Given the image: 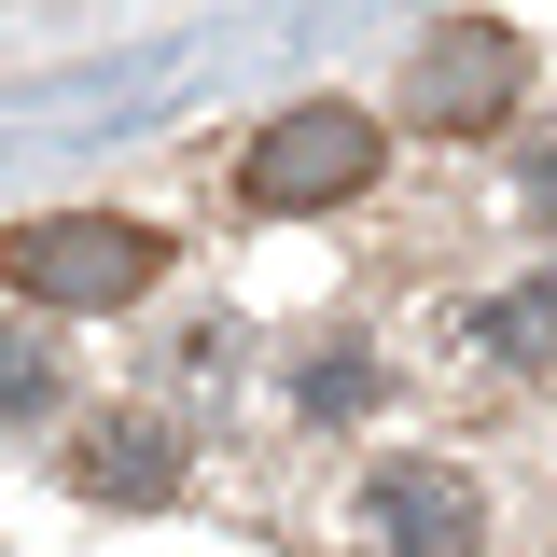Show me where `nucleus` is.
<instances>
[{"instance_id":"1","label":"nucleus","mask_w":557,"mask_h":557,"mask_svg":"<svg viewBox=\"0 0 557 557\" xmlns=\"http://www.w3.org/2000/svg\"><path fill=\"white\" fill-rule=\"evenodd\" d=\"M168 278V237L126 223V209H42V223H0V293H28V307H139Z\"/></svg>"},{"instance_id":"2","label":"nucleus","mask_w":557,"mask_h":557,"mask_svg":"<svg viewBox=\"0 0 557 557\" xmlns=\"http://www.w3.org/2000/svg\"><path fill=\"white\" fill-rule=\"evenodd\" d=\"M376 112H348V98H307V112H278L251 153H237V196L265 209V223H307V209H348L376 182Z\"/></svg>"},{"instance_id":"3","label":"nucleus","mask_w":557,"mask_h":557,"mask_svg":"<svg viewBox=\"0 0 557 557\" xmlns=\"http://www.w3.org/2000/svg\"><path fill=\"white\" fill-rule=\"evenodd\" d=\"M516 98H530V42H516L502 14H446V28H418V57H405V112H418L432 139H487Z\"/></svg>"},{"instance_id":"4","label":"nucleus","mask_w":557,"mask_h":557,"mask_svg":"<svg viewBox=\"0 0 557 557\" xmlns=\"http://www.w3.org/2000/svg\"><path fill=\"white\" fill-rule=\"evenodd\" d=\"M362 530H376V557H474L487 544L474 487L446 474V460H391V474L362 487Z\"/></svg>"},{"instance_id":"5","label":"nucleus","mask_w":557,"mask_h":557,"mask_svg":"<svg viewBox=\"0 0 557 557\" xmlns=\"http://www.w3.org/2000/svg\"><path fill=\"white\" fill-rule=\"evenodd\" d=\"M70 487H84V502H168V487H182V432L153 405L84 418V432H70Z\"/></svg>"},{"instance_id":"6","label":"nucleus","mask_w":557,"mask_h":557,"mask_svg":"<svg viewBox=\"0 0 557 557\" xmlns=\"http://www.w3.org/2000/svg\"><path fill=\"white\" fill-rule=\"evenodd\" d=\"M474 348H487V362H516V376H544V362H557V278L487 293V307H474Z\"/></svg>"},{"instance_id":"7","label":"nucleus","mask_w":557,"mask_h":557,"mask_svg":"<svg viewBox=\"0 0 557 557\" xmlns=\"http://www.w3.org/2000/svg\"><path fill=\"white\" fill-rule=\"evenodd\" d=\"M42 405H57V348L28 321H0V418H42Z\"/></svg>"},{"instance_id":"8","label":"nucleus","mask_w":557,"mask_h":557,"mask_svg":"<svg viewBox=\"0 0 557 557\" xmlns=\"http://www.w3.org/2000/svg\"><path fill=\"white\" fill-rule=\"evenodd\" d=\"M293 405H307V418H362V405H376V362H362V348H321V362L293 376Z\"/></svg>"},{"instance_id":"9","label":"nucleus","mask_w":557,"mask_h":557,"mask_svg":"<svg viewBox=\"0 0 557 557\" xmlns=\"http://www.w3.org/2000/svg\"><path fill=\"white\" fill-rule=\"evenodd\" d=\"M530 223H544V237H557V139H544V153H530Z\"/></svg>"}]
</instances>
